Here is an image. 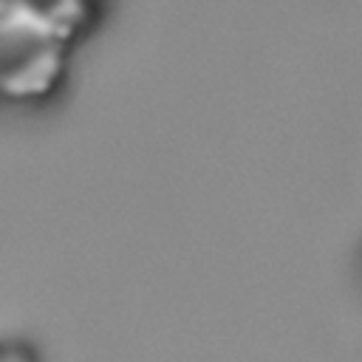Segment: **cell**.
Here are the masks:
<instances>
[{
    "label": "cell",
    "mask_w": 362,
    "mask_h": 362,
    "mask_svg": "<svg viewBox=\"0 0 362 362\" xmlns=\"http://www.w3.org/2000/svg\"><path fill=\"white\" fill-rule=\"evenodd\" d=\"M0 362H11V359H0Z\"/></svg>",
    "instance_id": "obj_3"
},
{
    "label": "cell",
    "mask_w": 362,
    "mask_h": 362,
    "mask_svg": "<svg viewBox=\"0 0 362 362\" xmlns=\"http://www.w3.org/2000/svg\"><path fill=\"white\" fill-rule=\"evenodd\" d=\"M59 65V31L20 11H0V85L8 90L42 88Z\"/></svg>",
    "instance_id": "obj_1"
},
{
    "label": "cell",
    "mask_w": 362,
    "mask_h": 362,
    "mask_svg": "<svg viewBox=\"0 0 362 362\" xmlns=\"http://www.w3.org/2000/svg\"><path fill=\"white\" fill-rule=\"evenodd\" d=\"M6 8L20 11L42 25H51L59 31L79 11V0H6Z\"/></svg>",
    "instance_id": "obj_2"
}]
</instances>
